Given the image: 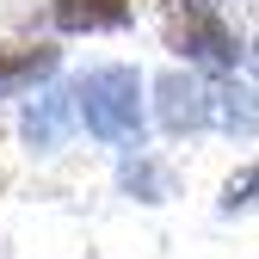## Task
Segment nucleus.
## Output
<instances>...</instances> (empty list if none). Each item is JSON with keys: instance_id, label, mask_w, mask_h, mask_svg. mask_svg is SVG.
Segmentation results:
<instances>
[{"instance_id": "f257e3e1", "label": "nucleus", "mask_w": 259, "mask_h": 259, "mask_svg": "<svg viewBox=\"0 0 259 259\" xmlns=\"http://www.w3.org/2000/svg\"><path fill=\"white\" fill-rule=\"evenodd\" d=\"M74 117L87 123V136H99L105 148L142 142V74L136 68H93L74 87Z\"/></svg>"}, {"instance_id": "f03ea898", "label": "nucleus", "mask_w": 259, "mask_h": 259, "mask_svg": "<svg viewBox=\"0 0 259 259\" xmlns=\"http://www.w3.org/2000/svg\"><path fill=\"white\" fill-rule=\"evenodd\" d=\"M167 44H173V56L198 62V68H210V74H229L241 62L235 31H229V19H222L210 0H179L173 19H167Z\"/></svg>"}, {"instance_id": "7ed1b4c3", "label": "nucleus", "mask_w": 259, "mask_h": 259, "mask_svg": "<svg viewBox=\"0 0 259 259\" xmlns=\"http://www.w3.org/2000/svg\"><path fill=\"white\" fill-rule=\"evenodd\" d=\"M62 68V50L56 44H0V99H19L37 80H50Z\"/></svg>"}, {"instance_id": "20e7f679", "label": "nucleus", "mask_w": 259, "mask_h": 259, "mask_svg": "<svg viewBox=\"0 0 259 259\" xmlns=\"http://www.w3.org/2000/svg\"><path fill=\"white\" fill-rule=\"evenodd\" d=\"M160 123L185 136V130H210V87L191 74H167L160 80Z\"/></svg>"}, {"instance_id": "39448f33", "label": "nucleus", "mask_w": 259, "mask_h": 259, "mask_svg": "<svg viewBox=\"0 0 259 259\" xmlns=\"http://www.w3.org/2000/svg\"><path fill=\"white\" fill-rule=\"evenodd\" d=\"M50 19H56V31H123L130 19H136V0H56L50 7Z\"/></svg>"}, {"instance_id": "423d86ee", "label": "nucleus", "mask_w": 259, "mask_h": 259, "mask_svg": "<svg viewBox=\"0 0 259 259\" xmlns=\"http://www.w3.org/2000/svg\"><path fill=\"white\" fill-rule=\"evenodd\" d=\"M68 117H74V99H68V93H44V99L25 111V142L37 148V154L62 148V130H68Z\"/></svg>"}, {"instance_id": "0eeeda50", "label": "nucleus", "mask_w": 259, "mask_h": 259, "mask_svg": "<svg viewBox=\"0 0 259 259\" xmlns=\"http://www.w3.org/2000/svg\"><path fill=\"white\" fill-rule=\"evenodd\" d=\"M247 204H259V167H247L222 185V210H247Z\"/></svg>"}, {"instance_id": "6e6552de", "label": "nucleus", "mask_w": 259, "mask_h": 259, "mask_svg": "<svg viewBox=\"0 0 259 259\" xmlns=\"http://www.w3.org/2000/svg\"><path fill=\"white\" fill-rule=\"evenodd\" d=\"M253 62H259V44H253Z\"/></svg>"}]
</instances>
